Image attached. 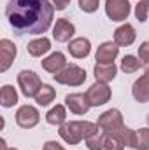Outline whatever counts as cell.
<instances>
[{"label": "cell", "mask_w": 149, "mask_h": 150, "mask_svg": "<svg viewBox=\"0 0 149 150\" xmlns=\"http://www.w3.org/2000/svg\"><path fill=\"white\" fill-rule=\"evenodd\" d=\"M149 16V0H139V4L135 5V18L137 21L144 23Z\"/></svg>", "instance_id": "obj_26"}, {"label": "cell", "mask_w": 149, "mask_h": 150, "mask_svg": "<svg viewBox=\"0 0 149 150\" xmlns=\"http://www.w3.org/2000/svg\"><path fill=\"white\" fill-rule=\"evenodd\" d=\"M16 45L14 42H11L9 38H2L0 40V72H7L9 67L12 65L14 58H16Z\"/></svg>", "instance_id": "obj_10"}, {"label": "cell", "mask_w": 149, "mask_h": 150, "mask_svg": "<svg viewBox=\"0 0 149 150\" xmlns=\"http://www.w3.org/2000/svg\"><path fill=\"white\" fill-rule=\"evenodd\" d=\"M139 59L142 61V67L146 68V72H149V42L140 44V47H139Z\"/></svg>", "instance_id": "obj_27"}, {"label": "cell", "mask_w": 149, "mask_h": 150, "mask_svg": "<svg viewBox=\"0 0 149 150\" xmlns=\"http://www.w3.org/2000/svg\"><path fill=\"white\" fill-rule=\"evenodd\" d=\"M54 80L58 84H63V86H72V87H77L81 86L84 80H86V72L77 67V65H67L60 74L53 75Z\"/></svg>", "instance_id": "obj_4"}, {"label": "cell", "mask_w": 149, "mask_h": 150, "mask_svg": "<svg viewBox=\"0 0 149 150\" xmlns=\"http://www.w3.org/2000/svg\"><path fill=\"white\" fill-rule=\"evenodd\" d=\"M5 16L18 35H40L53 23L54 5L49 0H9Z\"/></svg>", "instance_id": "obj_1"}, {"label": "cell", "mask_w": 149, "mask_h": 150, "mask_svg": "<svg viewBox=\"0 0 149 150\" xmlns=\"http://www.w3.org/2000/svg\"><path fill=\"white\" fill-rule=\"evenodd\" d=\"M98 4L100 0H79V7L84 12H95L98 9Z\"/></svg>", "instance_id": "obj_28"}, {"label": "cell", "mask_w": 149, "mask_h": 150, "mask_svg": "<svg viewBox=\"0 0 149 150\" xmlns=\"http://www.w3.org/2000/svg\"><path fill=\"white\" fill-rule=\"evenodd\" d=\"M140 67H142V61H140L139 58L132 56V54H128V56H125V58L121 59V70H123L125 74H135Z\"/></svg>", "instance_id": "obj_25"}, {"label": "cell", "mask_w": 149, "mask_h": 150, "mask_svg": "<svg viewBox=\"0 0 149 150\" xmlns=\"http://www.w3.org/2000/svg\"><path fill=\"white\" fill-rule=\"evenodd\" d=\"M40 120V115H39L37 108L32 107V105H23L18 108L16 112V124L23 129H32L35 127Z\"/></svg>", "instance_id": "obj_9"}, {"label": "cell", "mask_w": 149, "mask_h": 150, "mask_svg": "<svg viewBox=\"0 0 149 150\" xmlns=\"http://www.w3.org/2000/svg\"><path fill=\"white\" fill-rule=\"evenodd\" d=\"M18 84H19L21 93L27 98H35V94L39 93V89L42 86L40 77L32 70H21L18 74Z\"/></svg>", "instance_id": "obj_5"}, {"label": "cell", "mask_w": 149, "mask_h": 150, "mask_svg": "<svg viewBox=\"0 0 149 150\" xmlns=\"http://www.w3.org/2000/svg\"><path fill=\"white\" fill-rule=\"evenodd\" d=\"M0 101H2V107H5V108H11L14 103H18L16 89L12 86H4L0 91Z\"/></svg>", "instance_id": "obj_24"}, {"label": "cell", "mask_w": 149, "mask_h": 150, "mask_svg": "<svg viewBox=\"0 0 149 150\" xmlns=\"http://www.w3.org/2000/svg\"><path fill=\"white\" fill-rule=\"evenodd\" d=\"M65 67H67V59H65L63 52H60V51H56L51 56H47L46 59H42V68L53 75L60 74Z\"/></svg>", "instance_id": "obj_13"}, {"label": "cell", "mask_w": 149, "mask_h": 150, "mask_svg": "<svg viewBox=\"0 0 149 150\" xmlns=\"http://www.w3.org/2000/svg\"><path fill=\"white\" fill-rule=\"evenodd\" d=\"M5 150H18V149H14V147H11V149H5Z\"/></svg>", "instance_id": "obj_31"}, {"label": "cell", "mask_w": 149, "mask_h": 150, "mask_svg": "<svg viewBox=\"0 0 149 150\" xmlns=\"http://www.w3.org/2000/svg\"><path fill=\"white\" fill-rule=\"evenodd\" d=\"M135 37H137V33H135V28L132 26V25H121L119 28H116V32H114V42L117 44V45H121V47H126V45H132L133 42H135Z\"/></svg>", "instance_id": "obj_15"}, {"label": "cell", "mask_w": 149, "mask_h": 150, "mask_svg": "<svg viewBox=\"0 0 149 150\" xmlns=\"http://www.w3.org/2000/svg\"><path fill=\"white\" fill-rule=\"evenodd\" d=\"M65 103H67V107L70 108V112L75 113V115H84V113H88L90 107H91L90 101H88V98H86V93H84V94H82V93L67 94Z\"/></svg>", "instance_id": "obj_11"}, {"label": "cell", "mask_w": 149, "mask_h": 150, "mask_svg": "<svg viewBox=\"0 0 149 150\" xmlns=\"http://www.w3.org/2000/svg\"><path fill=\"white\" fill-rule=\"evenodd\" d=\"M46 120H47V124H53V126H62V124H65V120H67L65 107H63V105L53 107L49 112L46 113Z\"/></svg>", "instance_id": "obj_22"}, {"label": "cell", "mask_w": 149, "mask_h": 150, "mask_svg": "<svg viewBox=\"0 0 149 150\" xmlns=\"http://www.w3.org/2000/svg\"><path fill=\"white\" fill-rule=\"evenodd\" d=\"M51 2H53V5H54L56 11H63V9L70 4V0H51Z\"/></svg>", "instance_id": "obj_30"}, {"label": "cell", "mask_w": 149, "mask_h": 150, "mask_svg": "<svg viewBox=\"0 0 149 150\" xmlns=\"http://www.w3.org/2000/svg\"><path fill=\"white\" fill-rule=\"evenodd\" d=\"M49 49H51V42H49V38H46V37L32 40V42H28V45H27L28 54L34 56V58H39V56L46 54Z\"/></svg>", "instance_id": "obj_19"}, {"label": "cell", "mask_w": 149, "mask_h": 150, "mask_svg": "<svg viewBox=\"0 0 149 150\" xmlns=\"http://www.w3.org/2000/svg\"><path fill=\"white\" fill-rule=\"evenodd\" d=\"M86 98L91 107H102L111 100V89L105 82H95L86 91Z\"/></svg>", "instance_id": "obj_7"}, {"label": "cell", "mask_w": 149, "mask_h": 150, "mask_svg": "<svg viewBox=\"0 0 149 150\" xmlns=\"http://www.w3.org/2000/svg\"><path fill=\"white\" fill-rule=\"evenodd\" d=\"M121 133L126 147L133 150H149V127H140V129L123 127Z\"/></svg>", "instance_id": "obj_3"}, {"label": "cell", "mask_w": 149, "mask_h": 150, "mask_svg": "<svg viewBox=\"0 0 149 150\" xmlns=\"http://www.w3.org/2000/svg\"><path fill=\"white\" fill-rule=\"evenodd\" d=\"M44 150H65V149L58 142H46L44 143Z\"/></svg>", "instance_id": "obj_29"}, {"label": "cell", "mask_w": 149, "mask_h": 150, "mask_svg": "<svg viewBox=\"0 0 149 150\" xmlns=\"http://www.w3.org/2000/svg\"><path fill=\"white\" fill-rule=\"evenodd\" d=\"M132 94L139 103H148L149 101V72H146L140 79L135 80V84L132 87Z\"/></svg>", "instance_id": "obj_16"}, {"label": "cell", "mask_w": 149, "mask_h": 150, "mask_svg": "<svg viewBox=\"0 0 149 150\" xmlns=\"http://www.w3.org/2000/svg\"><path fill=\"white\" fill-rule=\"evenodd\" d=\"M119 54V47L116 42H104L97 49V61L98 63H114V59Z\"/></svg>", "instance_id": "obj_14"}, {"label": "cell", "mask_w": 149, "mask_h": 150, "mask_svg": "<svg viewBox=\"0 0 149 150\" xmlns=\"http://www.w3.org/2000/svg\"><path fill=\"white\" fill-rule=\"evenodd\" d=\"M98 129V126L95 122L90 120H72V122H65L60 126V136L65 143L69 145H77L82 140H86L90 134H93Z\"/></svg>", "instance_id": "obj_2"}, {"label": "cell", "mask_w": 149, "mask_h": 150, "mask_svg": "<svg viewBox=\"0 0 149 150\" xmlns=\"http://www.w3.org/2000/svg\"><path fill=\"white\" fill-rule=\"evenodd\" d=\"M97 126H98L102 131H105V133H116V131H121V129L125 127V124H123V115H121L119 110L111 108V110L104 112L100 117H98Z\"/></svg>", "instance_id": "obj_6"}, {"label": "cell", "mask_w": 149, "mask_h": 150, "mask_svg": "<svg viewBox=\"0 0 149 150\" xmlns=\"http://www.w3.org/2000/svg\"><path fill=\"white\" fill-rule=\"evenodd\" d=\"M126 147L123 133L116 131V133H105V142H104V150H123Z\"/></svg>", "instance_id": "obj_20"}, {"label": "cell", "mask_w": 149, "mask_h": 150, "mask_svg": "<svg viewBox=\"0 0 149 150\" xmlns=\"http://www.w3.org/2000/svg\"><path fill=\"white\" fill-rule=\"evenodd\" d=\"M91 51V42L84 37H79L70 40L69 44V52L74 56V58H86Z\"/></svg>", "instance_id": "obj_18"}, {"label": "cell", "mask_w": 149, "mask_h": 150, "mask_svg": "<svg viewBox=\"0 0 149 150\" xmlns=\"http://www.w3.org/2000/svg\"><path fill=\"white\" fill-rule=\"evenodd\" d=\"M117 74V68L114 63H97L95 65V79L97 82H111Z\"/></svg>", "instance_id": "obj_17"}, {"label": "cell", "mask_w": 149, "mask_h": 150, "mask_svg": "<svg viewBox=\"0 0 149 150\" xmlns=\"http://www.w3.org/2000/svg\"><path fill=\"white\" fill-rule=\"evenodd\" d=\"M74 33H75V26L67 18L56 19V25L53 28V37H54L56 42H69Z\"/></svg>", "instance_id": "obj_12"}, {"label": "cell", "mask_w": 149, "mask_h": 150, "mask_svg": "<svg viewBox=\"0 0 149 150\" xmlns=\"http://www.w3.org/2000/svg\"><path fill=\"white\" fill-rule=\"evenodd\" d=\"M148 124H149V115H148Z\"/></svg>", "instance_id": "obj_32"}, {"label": "cell", "mask_w": 149, "mask_h": 150, "mask_svg": "<svg viewBox=\"0 0 149 150\" xmlns=\"http://www.w3.org/2000/svg\"><path fill=\"white\" fill-rule=\"evenodd\" d=\"M54 98H56V91L49 84H42L40 89H39V93L35 94V101L40 107H47L49 103H53Z\"/></svg>", "instance_id": "obj_21"}, {"label": "cell", "mask_w": 149, "mask_h": 150, "mask_svg": "<svg viewBox=\"0 0 149 150\" xmlns=\"http://www.w3.org/2000/svg\"><path fill=\"white\" fill-rule=\"evenodd\" d=\"M132 11L128 0H105V14L112 21H125Z\"/></svg>", "instance_id": "obj_8"}, {"label": "cell", "mask_w": 149, "mask_h": 150, "mask_svg": "<svg viewBox=\"0 0 149 150\" xmlns=\"http://www.w3.org/2000/svg\"><path fill=\"white\" fill-rule=\"evenodd\" d=\"M86 147L90 150H104V142H105V131H102L100 127L93 133V134H90L86 140Z\"/></svg>", "instance_id": "obj_23"}]
</instances>
